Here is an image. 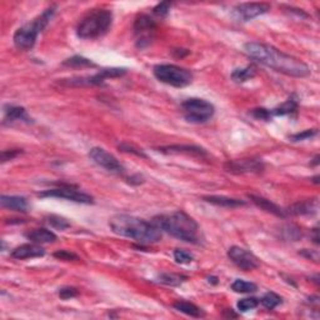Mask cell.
<instances>
[{
  "instance_id": "cell-39",
  "label": "cell",
  "mask_w": 320,
  "mask_h": 320,
  "mask_svg": "<svg viewBox=\"0 0 320 320\" xmlns=\"http://www.w3.org/2000/svg\"><path fill=\"white\" fill-rule=\"evenodd\" d=\"M251 114H253L257 119H260V120H268V119L271 117V113L267 109H263V108H260V109H254L253 112H251Z\"/></svg>"
},
{
  "instance_id": "cell-11",
  "label": "cell",
  "mask_w": 320,
  "mask_h": 320,
  "mask_svg": "<svg viewBox=\"0 0 320 320\" xmlns=\"http://www.w3.org/2000/svg\"><path fill=\"white\" fill-rule=\"evenodd\" d=\"M89 158L94 161L96 165L101 166V168H104L108 172L114 173V174H121V173H124V170H125L124 166L120 164V161L114 155L108 153L103 148L90 149Z\"/></svg>"
},
{
  "instance_id": "cell-14",
  "label": "cell",
  "mask_w": 320,
  "mask_h": 320,
  "mask_svg": "<svg viewBox=\"0 0 320 320\" xmlns=\"http://www.w3.org/2000/svg\"><path fill=\"white\" fill-rule=\"evenodd\" d=\"M44 254L45 250L38 244H23L11 251V257H13L14 259L18 260L30 259V258H39L43 257Z\"/></svg>"
},
{
  "instance_id": "cell-28",
  "label": "cell",
  "mask_w": 320,
  "mask_h": 320,
  "mask_svg": "<svg viewBox=\"0 0 320 320\" xmlns=\"http://www.w3.org/2000/svg\"><path fill=\"white\" fill-rule=\"evenodd\" d=\"M260 302H262L263 307L267 308L268 310H273V309H275L278 305L282 304V298H280L278 294L273 293V291H270V293L265 294Z\"/></svg>"
},
{
  "instance_id": "cell-22",
  "label": "cell",
  "mask_w": 320,
  "mask_h": 320,
  "mask_svg": "<svg viewBox=\"0 0 320 320\" xmlns=\"http://www.w3.org/2000/svg\"><path fill=\"white\" fill-rule=\"evenodd\" d=\"M173 307H174L177 310H179L180 313L186 314V315H189V316H194V318H199V316L203 315L202 309H200L199 307H197L195 304H193V303L180 302L179 300V302L174 303Z\"/></svg>"
},
{
  "instance_id": "cell-34",
  "label": "cell",
  "mask_w": 320,
  "mask_h": 320,
  "mask_svg": "<svg viewBox=\"0 0 320 320\" xmlns=\"http://www.w3.org/2000/svg\"><path fill=\"white\" fill-rule=\"evenodd\" d=\"M76 295H78V290H76L75 288L67 287V288H61L60 290H59V296L64 300L74 298V296Z\"/></svg>"
},
{
  "instance_id": "cell-2",
  "label": "cell",
  "mask_w": 320,
  "mask_h": 320,
  "mask_svg": "<svg viewBox=\"0 0 320 320\" xmlns=\"http://www.w3.org/2000/svg\"><path fill=\"white\" fill-rule=\"evenodd\" d=\"M109 226L115 234L137 240L140 244H154L161 239V230L154 223L133 215H115L109 220Z\"/></svg>"
},
{
  "instance_id": "cell-13",
  "label": "cell",
  "mask_w": 320,
  "mask_h": 320,
  "mask_svg": "<svg viewBox=\"0 0 320 320\" xmlns=\"http://www.w3.org/2000/svg\"><path fill=\"white\" fill-rule=\"evenodd\" d=\"M225 169L235 174H243V173H260L264 169V165L258 159H240L228 161Z\"/></svg>"
},
{
  "instance_id": "cell-9",
  "label": "cell",
  "mask_w": 320,
  "mask_h": 320,
  "mask_svg": "<svg viewBox=\"0 0 320 320\" xmlns=\"http://www.w3.org/2000/svg\"><path fill=\"white\" fill-rule=\"evenodd\" d=\"M40 198H59V199H67L70 202L80 203V204H93L94 198L87 193L76 190L73 186L69 185H60L59 188L50 189L43 193H39Z\"/></svg>"
},
{
  "instance_id": "cell-27",
  "label": "cell",
  "mask_w": 320,
  "mask_h": 320,
  "mask_svg": "<svg viewBox=\"0 0 320 320\" xmlns=\"http://www.w3.org/2000/svg\"><path fill=\"white\" fill-rule=\"evenodd\" d=\"M63 64L67 65V67H73V68H94L95 67V64L93 63L92 60H89V59L83 58V56H79V55H75V56H73V58L67 59Z\"/></svg>"
},
{
  "instance_id": "cell-25",
  "label": "cell",
  "mask_w": 320,
  "mask_h": 320,
  "mask_svg": "<svg viewBox=\"0 0 320 320\" xmlns=\"http://www.w3.org/2000/svg\"><path fill=\"white\" fill-rule=\"evenodd\" d=\"M188 279L185 275H180V274L174 273H163L159 275V282L161 284L170 285V287H177Z\"/></svg>"
},
{
  "instance_id": "cell-3",
  "label": "cell",
  "mask_w": 320,
  "mask_h": 320,
  "mask_svg": "<svg viewBox=\"0 0 320 320\" xmlns=\"http://www.w3.org/2000/svg\"><path fill=\"white\" fill-rule=\"evenodd\" d=\"M153 223L165 233L186 243H198L199 225L198 223L182 210L173 211L170 214H161L153 219Z\"/></svg>"
},
{
  "instance_id": "cell-21",
  "label": "cell",
  "mask_w": 320,
  "mask_h": 320,
  "mask_svg": "<svg viewBox=\"0 0 320 320\" xmlns=\"http://www.w3.org/2000/svg\"><path fill=\"white\" fill-rule=\"evenodd\" d=\"M4 120L8 123H13L16 120H28L25 109L22 106L5 105L4 108Z\"/></svg>"
},
{
  "instance_id": "cell-16",
  "label": "cell",
  "mask_w": 320,
  "mask_h": 320,
  "mask_svg": "<svg viewBox=\"0 0 320 320\" xmlns=\"http://www.w3.org/2000/svg\"><path fill=\"white\" fill-rule=\"evenodd\" d=\"M316 209H318V200H304V202H299L293 204L291 206H289L288 210H285L287 215H307L315 213Z\"/></svg>"
},
{
  "instance_id": "cell-35",
  "label": "cell",
  "mask_w": 320,
  "mask_h": 320,
  "mask_svg": "<svg viewBox=\"0 0 320 320\" xmlns=\"http://www.w3.org/2000/svg\"><path fill=\"white\" fill-rule=\"evenodd\" d=\"M172 4L170 3H160L154 8V14L158 16H166L169 10H170Z\"/></svg>"
},
{
  "instance_id": "cell-6",
  "label": "cell",
  "mask_w": 320,
  "mask_h": 320,
  "mask_svg": "<svg viewBox=\"0 0 320 320\" xmlns=\"http://www.w3.org/2000/svg\"><path fill=\"white\" fill-rule=\"evenodd\" d=\"M154 75L158 80L175 88H184L191 83L190 70L173 64H160L154 68Z\"/></svg>"
},
{
  "instance_id": "cell-1",
  "label": "cell",
  "mask_w": 320,
  "mask_h": 320,
  "mask_svg": "<svg viewBox=\"0 0 320 320\" xmlns=\"http://www.w3.org/2000/svg\"><path fill=\"white\" fill-rule=\"evenodd\" d=\"M244 49L250 58L255 59L265 67L271 68L275 72L294 76V78H304L310 74V68L304 61L280 52L270 45L250 41L244 45Z\"/></svg>"
},
{
  "instance_id": "cell-4",
  "label": "cell",
  "mask_w": 320,
  "mask_h": 320,
  "mask_svg": "<svg viewBox=\"0 0 320 320\" xmlns=\"http://www.w3.org/2000/svg\"><path fill=\"white\" fill-rule=\"evenodd\" d=\"M113 23V14L108 9H94L87 14L76 28L81 39H96L108 33Z\"/></svg>"
},
{
  "instance_id": "cell-29",
  "label": "cell",
  "mask_w": 320,
  "mask_h": 320,
  "mask_svg": "<svg viewBox=\"0 0 320 320\" xmlns=\"http://www.w3.org/2000/svg\"><path fill=\"white\" fill-rule=\"evenodd\" d=\"M282 234H283V238H284L285 240H291V242H296V240L299 239V238H302V231H300L299 228H296L295 225H291V224H288L285 226H283L282 228Z\"/></svg>"
},
{
  "instance_id": "cell-36",
  "label": "cell",
  "mask_w": 320,
  "mask_h": 320,
  "mask_svg": "<svg viewBox=\"0 0 320 320\" xmlns=\"http://www.w3.org/2000/svg\"><path fill=\"white\" fill-rule=\"evenodd\" d=\"M54 257L58 258V259L60 260H67V262H69V260H79L78 255H75L74 253H70V251L68 250L56 251V253H54Z\"/></svg>"
},
{
  "instance_id": "cell-15",
  "label": "cell",
  "mask_w": 320,
  "mask_h": 320,
  "mask_svg": "<svg viewBox=\"0 0 320 320\" xmlns=\"http://www.w3.org/2000/svg\"><path fill=\"white\" fill-rule=\"evenodd\" d=\"M0 204L3 208L10 209V210L15 211H24L28 210V200L24 197H18V195H2L0 198Z\"/></svg>"
},
{
  "instance_id": "cell-20",
  "label": "cell",
  "mask_w": 320,
  "mask_h": 320,
  "mask_svg": "<svg viewBox=\"0 0 320 320\" xmlns=\"http://www.w3.org/2000/svg\"><path fill=\"white\" fill-rule=\"evenodd\" d=\"M205 202L214 204L218 206H225V208H235V206H242L245 205V202L239 199H233V198H226V197H215V195H210V197H204L203 198Z\"/></svg>"
},
{
  "instance_id": "cell-30",
  "label": "cell",
  "mask_w": 320,
  "mask_h": 320,
  "mask_svg": "<svg viewBox=\"0 0 320 320\" xmlns=\"http://www.w3.org/2000/svg\"><path fill=\"white\" fill-rule=\"evenodd\" d=\"M48 223H49L53 228L59 229V230H64V229L69 228L70 226V223L68 222L67 219L58 217V215H50V217L48 218Z\"/></svg>"
},
{
  "instance_id": "cell-23",
  "label": "cell",
  "mask_w": 320,
  "mask_h": 320,
  "mask_svg": "<svg viewBox=\"0 0 320 320\" xmlns=\"http://www.w3.org/2000/svg\"><path fill=\"white\" fill-rule=\"evenodd\" d=\"M298 110V100L296 98L291 96L289 98L285 103H283L282 105L275 108V109L271 110V115H288V114H293Z\"/></svg>"
},
{
  "instance_id": "cell-8",
  "label": "cell",
  "mask_w": 320,
  "mask_h": 320,
  "mask_svg": "<svg viewBox=\"0 0 320 320\" xmlns=\"http://www.w3.org/2000/svg\"><path fill=\"white\" fill-rule=\"evenodd\" d=\"M155 25L154 20L145 14H140L134 23V34L137 38V47L139 49H144V48L149 47L152 44L153 39H154Z\"/></svg>"
},
{
  "instance_id": "cell-17",
  "label": "cell",
  "mask_w": 320,
  "mask_h": 320,
  "mask_svg": "<svg viewBox=\"0 0 320 320\" xmlns=\"http://www.w3.org/2000/svg\"><path fill=\"white\" fill-rule=\"evenodd\" d=\"M249 199L255 204L257 206H259V208L263 209V210L268 211V213H271V214L276 215V217H282V218H284L285 215H287L285 214V210H283V209L279 208L276 204L271 203L270 200L265 199V198L251 194V195H249Z\"/></svg>"
},
{
  "instance_id": "cell-32",
  "label": "cell",
  "mask_w": 320,
  "mask_h": 320,
  "mask_svg": "<svg viewBox=\"0 0 320 320\" xmlns=\"http://www.w3.org/2000/svg\"><path fill=\"white\" fill-rule=\"evenodd\" d=\"M174 259L175 262L179 263V264H190L194 258H193V255L189 251L177 249V250L174 251Z\"/></svg>"
},
{
  "instance_id": "cell-5",
  "label": "cell",
  "mask_w": 320,
  "mask_h": 320,
  "mask_svg": "<svg viewBox=\"0 0 320 320\" xmlns=\"http://www.w3.org/2000/svg\"><path fill=\"white\" fill-rule=\"evenodd\" d=\"M54 13H55V7L48 8L41 15L34 19L33 22L27 23L22 28H19L15 34H14L13 38L15 47L20 50L32 49L34 45H35L38 35L43 32V29L47 27L48 23L53 18Z\"/></svg>"
},
{
  "instance_id": "cell-18",
  "label": "cell",
  "mask_w": 320,
  "mask_h": 320,
  "mask_svg": "<svg viewBox=\"0 0 320 320\" xmlns=\"http://www.w3.org/2000/svg\"><path fill=\"white\" fill-rule=\"evenodd\" d=\"M159 152L166 153V154H179V153H185V154L193 155H206L205 149L195 145H170L159 148Z\"/></svg>"
},
{
  "instance_id": "cell-33",
  "label": "cell",
  "mask_w": 320,
  "mask_h": 320,
  "mask_svg": "<svg viewBox=\"0 0 320 320\" xmlns=\"http://www.w3.org/2000/svg\"><path fill=\"white\" fill-rule=\"evenodd\" d=\"M316 129H309V130H305L303 133H298V134H294L290 135V139L293 141H300V140H305V139H309L313 138L314 135H316Z\"/></svg>"
},
{
  "instance_id": "cell-31",
  "label": "cell",
  "mask_w": 320,
  "mask_h": 320,
  "mask_svg": "<svg viewBox=\"0 0 320 320\" xmlns=\"http://www.w3.org/2000/svg\"><path fill=\"white\" fill-rule=\"evenodd\" d=\"M259 305V300L255 298H245L242 299L239 303H238V309H239L242 313H246V311L254 309Z\"/></svg>"
},
{
  "instance_id": "cell-7",
  "label": "cell",
  "mask_w": 320,
  "mask_h": 320,
  "mask_svg": "<svg viewBox=\"0 0 320 320\" xmlns=\"http://www.w3.org/2000/svg\"><path fill=\"white\" fill-rule=\"evenodd\" d=\"M185 119L190 123H205L214 115L215 108L211 103L199 98H190L182 104Z\"/></svg>"
},
{
  "instance_id": "cell-38",
  "label": "cell",
  "mask_w": 320,
  "mask_h": 320,
  "mask_svg": "<svg viewBox=\"0 0 320 320\" xmlns=\"http://www.w3.org/2000/svg\"><path fill=\"white\" fill-rule=\"evenodd\" d=\"M119 149H121V150H123V152H126V153H132V154L138 155V157L146 158V155L144 154V153L141 152L140 149L134 148V146H133V145H129V144H121V145H119Z\"/></svg>"
},
{
  "instance_id": "cell-12",
  "label": "cell",
  "mask_w": 320,
  "mask_h": 320,
  "mask_svg": "<svg viewBox=\"0 0 320 320\" xmlns=\"http://www.w3.org/2000/svg\"><path fill=\"white\" fill-rule=\"evenodd\" d=\"M269 9L270 5L267 3H245L234 8L233 15L239 22H249L262 14H265Z\"/></svg>"
},
{
  "instance_id": "cell-10",
  "label": "cell",
  "mask_w": 320,
  "mask_h": 320,
  "mask_svg": "<svg viewBox=\"0 0 320 320\" xmlns=\"http://www.w3.org/2000/svg\"><path fill=\"white\" fill-rule=\"evenodd\" d=\"M228 257L231 262L244 271H250L259 268V259L251 251L240 246H231L228 250Z\"/></svg>"
},
{
  "instance_id": "cell-19",
  "label": "cell",
  "mask_w": 320,
  "mask_h": 320,
  "mask_svg": "<svg viewBox=\"0 0 320 320\" xmlns=\"http://www.w3.org/2000/svg\"><path fill=\"white\" fill-rule=\"evenodd\" d=\"M27 238L35 244H44V243H54L56 240V235L48 229H34L27 234Z\"/></svg>"
},
{
  "instance_id": "cell-41",
  "label": "cell",
  "mask_w": 320,
  "mask_h": 320,
  "mask_svg": "<svg viewBox=\"0 0 320 320\" xmlns=\"http://www.w3.org/2000/svg\"><path fill=\"white\" fill-rule=\"evenodd\" d=\"M318 240H319V239H318V229L315 228V229H314V242H315L316 244H318V243H319Z\"/></svg>"
},
{
  "instance_id": "cell-24",
  "label": "cell",
  "mask_w": 320,
  "mask_h": 320,
  "mask_svg": "<svg viewBox=\"0 0 320 320\" xmlns=\"http://www.w3.org/2000/svg\"><path fill=\"white\" fill-rule=\"evenodd\" d=\"M255 73V68L253 65H249V67L243 68V69H235L231 73V79H233L235 83H244V81H248L251 78H254Z\"/></svg>"
},
{
  "instance_id": "cell-26",
  "label": "cell",
  "mask_w": 320,
  "mask_h": 320,
  "mask_svg": "<svg viewBox=\"0 0 320 320\" xmlns=\"http://www.w3.org/2000/svg\"><path fill=\"white\" fill-rule=\"evenodd\" d=\"M257 284H254V283H250V282H245V280H242V279H237L235 282L231 284V290H234L235 293H243V294H246V293H254V291H257Z\"/></svg>"
},
{
  "instance_id": "cell-40",
  "label": "cell",
  "mask_w": 320,
  "mask_h": 320,
  "mask_svg": "<svg viewBox=\"0 0 320 320\" xmlns=\"http://www.w3.org/2000/svg\"><path fill=\"white\" fill-rule=\"evenodd\" d=\"M302 254L307 258H309V259H313L314 258V260H318V253H316V251H310V250H307V249H305V250L303 251Z\"/></svg>"
},
{
  "instance_id": "cell-37",
  "label": "cell",
  "mask_w": 320,
  "mask_h": 320,
  "mask_svg": "<svg viewBox=\"0 0 320 320\" xmlns=\"http://www.w3.org/2000/svg\"><path fill=\"white\" fill-rule=\"evenodd\" d=\"M19 154H22V150L20 149H11V150H4L2 153V161L5 163L8 160H13L14 158L18 157Z\"/></svg>"
}]
</instances>
